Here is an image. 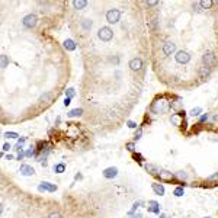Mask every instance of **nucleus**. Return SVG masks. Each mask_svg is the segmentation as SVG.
Segmentation results:
<instances>
[{
	"instance_id": "f8f14e48",
	"label": "nucleus",
	"mask_w": 218,
	"mask_h": 218,
	"mask_svg": "<svg viewBox=\"0 0 218 218\" xmlns=\"http://www.w3.org/2000/svg\"><path fill=\"white\" fill-rule=\"evenodd\" d=\"M164 103H166V102H164V99L156 100V102L151 105V111L154 112V114H157V112H159V109H166V108H164Z\"/></svg>"
},
{
	"instance_id": "79ce46f5",
	"label": "nucleus",
	"mask_w": 218,
	"mask_h": 218,
	"mask_svg": "<svg viewBox=\"0 0 218 218\" xmlns=\"http://www.w3.org/2000/svg\"><path fill=\"white\" fill-rule=\"evenodd\" d=\"M25 156H26V154H25V153L23 151H19V154H18V157H16V160H22V159H23V157H25Z\"/></svg>"
},
{
	"instance_id": "4c0bfd02",
	"label": "nucleus",
	"mask_w": 218,
	"mask_h": 218,
	"mask_svg": "<svg viewBox=\"0 0 218 218\" xmlns=\"http://www.w3.org/2000/svg\"><path fill=\"white\" fill-rule=\"evenodd\" d=\"M83 28L85 29L92 28V22H90V20H85V22H83Z\"/></svg>"
},
{
	"instance_id": "9b49d317",
	"label": "nucleus",
	"mask_w": 218,
	"mask_h": 218,
	"mask_svg": "<svg viewBox=\"0 0 218 218\" xmlns=\"http://www.w3.org/2000/svg\"><path fill=\"white\" fill-rule=\"evenodd\" d=\"M34 167L32 166H29V164H22L20 166V175H23V176H34Z\"/></svg>"
},
{
	"instance_id": "ea45409f",
	"label": "nucleus",
	"mask_w": 218,
	"mask_h": 218,
	"mask_svg": "<svg viewBox=\"0 0 218 218\" xmlns=\"http://www.w3.org/2000/svg\"><path fill=\"white\" fill-rule=\"evenodd\" d=\"M156 26H157V19H153L151 23H150V29H151V31H154V29H156Z\"/></svg>"
},
{
	"instance_id": "393cba45",
	"label": "nucleus",
	"mask_w": 218,
	"mask_h": 218,
	"mask_svg": "<svg viewBox=\"0 0 218 218\" xmlns=\"http://www.w3.org/2000/svg\"><path fill=\"white\" fill-rule=\"evenodd\" d=\"M170 119H172V122L175 124V125H180V115L179 114H173Z\"/></svg>"
},
{
	"instance_id": "7ed1b4c3",
	"label": "nucleus",
	"mask_w": 218,
	"mask_h": 218,
	"mask_svg": "<svg viewBox=\"0 0 218 218\" xmlns=\"http://www.w3.org/2000/svg\"><path fill=\"white\" fill-rule=\"evenodd\" d=\"M175 60H176L179 64H186V63H189L190 61V54L188 52V51H185V49H180V51L176 52Z\"/></svg>"
},
{
	"instance_id": "b1692460",
	"label": "nucleus",
	"mask_w": 218,
	"mask_h": 218,
	"mask_svg": "<svg viewBox=\"0 0 218 218\" xmlns=\"http://www.w3.org/2000/svg\"><path fill=\"white\" fill-rule=\"evenodd\" d=\"M209 73H211V70L208 67H202L201 68V79H205L207 76H209Z\"/></svg>"
},
{
	"instance_id": "6ab92c4d",
	"label": "nucleus",
	"mask_w": 218,
	"mask_h": 218,
	"mask_svg": "<svg viewBox=\"0 0 218 218\" xmlns=\"http://www.w3.org/2000/svg\"><path fill=\"white\" fill-rule=\"evenodd\" d=\"M173 195H175V196H183V195H185V189H183V186H178V188H175Z\"/></svg>"
},
{
	"instance_id": "4be33fe9",
	"label": "nucleus",
	"mask_w": 218,
	"mask_h": 218,
	"mask_svg": "<svg viewBox=\"0 0 218 218\" xmlns=\"http://www.w3.org/2000/svg\"><path fill=\"white\" fill-rule=\"evenodd\" d=\"M199 4H201V7H202V9H209V7L214 4V1H211V0H208V1L202 0V1H199Z\"/></svg>"
},
{
	"instance_id": "bb28decb",
	"label": "nucleus",
	"mask_w": 218,
	"mask_h": 218,
	"mask_svg": "<svg viewBox=\"0 0 218 218\" xmlns=\"http://www.w3.org/2000/svg\"><path fill=\"white\" fill-rule=\"evenodd\" d=\"M26 141V138L25 137H22V138H19L18 140V144H16V150L18 151H22V145H23V142Z\"/></svg>"
},
{
	"instance_id": "72a5a7b5",
	"label": "nucleus",
	"mask_w": 218,
	"mask_h": 218,
	"mask_svg": "<svg viewBox=\"0 0 218 218\" xmlns=\"http://www.w3.org/2000/svg\"><path fill=\"white\" fill-rule=\"evenodd\" d=\"M209 182V183H212V182H215V180H218V173H214V175H211L208 179H207Z\"/></svg>"
},
{
	"instance_id": "f03ea898",
	"label": "nucleus",
	"mask_w": 218,
	"mask_h": 218,
	"mask_svg": "<svg viewBox=\"0 0 218 218\" xmlns=\"http://www.w3.org/2000/svg\"><path fill=\"white\" fill-rule=\"evenodd\" d=\"M119 18H121V12L118 9H111L106 12V20L109 23H118Z\"/></svg>"
},
{
	"instance_id": "423d86ee",
	"label": "nucleus",
	"mask_w": 218,
	"mask_h": 218,
	"mask_svg": "<svg viewBox=\"0 0 218 218\" xmlns=\"http://www.w3.org/2000/svg\"><path fill=\"white\" fill-rule=\"evenodd\" d=\"M214 61H215V57H214V54L211 52V51H207L204 55H202V63H204V67H211L214 64Z\"/></svg>"
},
{
	"instance_id": "a18cd8bd",
	"label": "nucleus",
	"mask_w": 218,
	"mask_h": 218,
	"mask_svg": "<svg viewBox=\"0 0 218 218\" xmlns=\"http://www.w3.org/2000/svg\"><path fill=\"white\" fill-rule=\"evenodd\" d=\"M6 160H13V156H12V154H7V156H6Z\"/></svg>"
},
{
	"instance_id": "412c9836",
	"label": "nucleus",
	"mask_w": 218,
	"mask_h": 218,
	"mask_svg": "<svg viewBox=\"0 0 218 218\" xmlns=\"http://www.w3.org/2000/svg\"><path fill=\"white\" fill-rule=\"evenodd\" d=\"M147 170L150 172L151 175H157V176H159V172H160L154 164H147Z\"/></svg>"
},
{
	"instance_id": "c03bdc74",
	"label": "nucleus",
	"mask_w": 218,
	"mask_h": 218,
	"mask_svg": "<svg viewBox=\"0 0 218 218\" xmlns=\"http://www.w3.org/2000/svg\"><path fill=\"white\" fill-rule=\"evenodd\" d=\"M70 103H71V99H70V97H66V100H64V106H68Z\"/></svg>"
},
{
	"instance_id": "a878e982",
	"label": "nucleus",
	"mask_w": 218,
	"mask_h": 218,
	"mask_svg": "<svg viewBox=\"0 0 218 218\" xmlns=\"http://www.w3.org/2000/svg\"><path fill=\"white\" fill-rule=\"evenodd\" d=\"M51 99H52V95H51V93H45V95H42L41 97H39L41 102H49Z\"/></svg>"
},
{
	"instance_id": "de8ad7c7",
	"label": "nucleus",
	"mask_w": 218,
	"mask_h": 218,
	"mask_svg": "<svg viewBox=\"0 0 218 218\" xmlns=\"http://www.w3.org/2000/svg\"><path fill=\"white\" fill-rule=\"evenodd\" d=\"M205 218H211V217H205Z\"/></svg>"
},
{
	"instance_id": "58836bf2",
	"label": "nucleus",
	"mask_w": 218,
	"mask_h": 218,
	"mask_svg": "<svg viewBox=\"0 0 218 218\" xmlns=\"http://www.w3.org/2000/svg\"><path fill=\"white\" fill-rule=\"evenodd\" d=\"M6 66H7V58H6V55H1V67L4 68Z\"/></svg>"
},
{
	"instance_id": "5701e85b",
	"label": "nucleus",
	"mask_w": 218,
	"mask_h": 218,
	"mask_svg": "<svg viewBox=\"0 0 218 218\" xmlns=\"http://www.w3.org/2000/svg\"><path fill=\"white\" fill-rule=\"evenodd\" d=\"M141 205H142V201H137V202L133 205V208L130 209V212H128V214H130V215H133L134 212L137 211V208H138V207H141Z\"/></svg>"
},
{
	"instance_id": "0eeeda50",
	"label": "nucleus",
	"mask_w": 218,
	"mask_h": 218,
	"mask_svg": "<svg viewBox=\"0 0 218 218\" xmlns=\"http://www.w3.org/2000/svg\"><path fill=\"white\" fill-rule=\"evenodd\" d=\"M175 51H176V44H175V42L167 41V42L163 44V52H164L166 55H172Z\"/></svg>"
},
{
	"instance_id": "49530a36",
	"label": "nucleus",
	"mask_w": 218,
	"mask_h": 218,
	"mask_svg": "<svg viewBox=\"0 0 218 218\" xmlns=\"http://www.w3.org/2000/svg\"><path fill=\"white\" fill-rule=\"evenodd\" d=\"M160 218H167V217H166V214H160Z\"/></svg>"
},
{
	"instance_id": "2f4dec72",
	"label": "nucleus",
	"mask_w": 218,
	"mask_h": 218,
	"mask_svg": "<svg viewBox=\"0 0 218 218\" xmlns=\"http://www.w3.org/2000/svg\"><path fill=\"white\" fill-rule=\"evenodd\" d=\"M25 154H26V157H32V156L35 154V147H31L29 150H26V151H25Z\"/></svg>"
},
{
	"instance_id": "37998d69",
	"label": "nucleus",
	"mask_w": 218,
	"mask_h": 218,
	"mask_svg": "<svg viewBox=\"0 0 218 218\" xmlns=\"http://www.w3.org/2000/svg\"><path fill=\"white\" fill-rule=\"evenodd\" d=\"M145 4L147 6H156V4H159V1H145Z\"/></svg>"
},
{
	"instance_id": "9d476101",
	"label": "nucleus",
	"mask_w": 218,
	"mask_h": 218,
	"mask_svg": "<svg viewBox=\"0 0 218 218\" xmlns=\"http://www.w3.org/2000/svg\"><path fill=\"white\" fill-rule=\"evenodd\" d=\"M148 212H153V214H160V204L157 201H148Z\"/></svg>"
},
{
	"instance_id": "cd10ccee",
	"label": "nucleus",
	"mask_w": 218,
	"mask_h": 218,
	"mask_svg": "<svg viewBox=\"0 0 218 218\" xmlns=\"http://www.w3.org/2000/svg\"><path fill=\"white\" fill-rule=\"evenodd\" d=\"M74 95H76V90H74L73 87H68L66 90V97H70V99H71Z\"/></svg>"
},
{
	"instance_id": "2eb2a0df",
	"label": "nucleus",
	"mask_w": 218,
	"mask_h": 218,
	"mask_svg": "<svg viewBox=\"0 0 218 218\" xmlns=\"http://www.w3.org/2000/svg\"><path fill=\"white\" fill-rule=\"evenodd\" d=\"M64 48H66L67 51H74L76 49V42L73 39H66L64 41Z\"/></svg>"
},
{
	"instance_id": "f704fd0d",
	"label": "nucleus",
	"mask_w": 218,
	"mask_h": 218,
	"mask_svg": "<svg viewBox=\"0 0 218 218\" xmlns=\"http://www.w3.org/2000/svg\"><path fill=\"white\" fill-rule=\"evenodd\" d=\"M130 151H134L135 150V142H127V145H125Z\"/></svg>"
},
{
	"instance_id": "a19ab883",
	"label": "nucleus",
	"mask_w": 218,
	"mask_h": 218,
	"mask_svg": "<svg viewBox=\"0 0 218 218\" xmlns=\"http://www.w3.org/2000/svg\"><path fill=\"white\" fill-rule=\"evenodd\" d=\"M10 148H12V145L6 142V144H3V148H1V150H3V151H9Z\"/></svg>"
},
{
	"instance_id": "20e7f679",
	"label": "nucleus",
	"mask_w": 218,
	"mask_h": 218,
	"mask_svg": "<svg viewBox=\"0 0 218 218\" xmlns=\"http://www.w3.org/2000/svg\"><path fill=\"white\" fill-rule=\"evenodd\" d=\"M37 22H38L37 15L29 13V15H26V16L23 18V26H26V28H34V26L37 25Z\"/></svg>"
},
{
	"instance_id": "aec40b11",
	"label": "nucleus",
	"mask_w": 218,
	"mask_h": 218,
	"mask_svg": "<svg viewBox=\"0 0 218 218\" xmlns=\"http://www.w3.org/2000/svg\"><path fill=\"white\" fill-rule=\"evenodd\" d=\"M201 114H202V108H199V106L193 108V109L189 112V115H190V116H193V118H195V116H199Z\"/></svg>"
},
{
	"instance_id": "a211bd4d",
	"label": "nucleus",
	"mask_w": 218,
	"mask_h": 218,
	"mask_svg": "<svg viewBox=\"0 0 218 218\" xmlns=\"http://www.w3.org/2000/svg\"><path fill=\"white\" fill-rule=\"evenodd\" d=\"M73 6L76 9H85L86 6H87V1L86 0H74L73 1Z\"/></svg>"
},
{
	"instance_id": "c756f323",
	"label": "nucleus",
	"mask_w": 218,
	"mask_h": 218,
	"mask_svg": "<svg viewBox=\"0 0 218 218\" xmlns=\"http://www.w3.org/2000/svg\"><path fill=\"white\" fill-rule=\"evenodd\" d=\"M4 137H6V138H18L19 134L13 133V131H7V133H4Z\"/></svg>"
},
{
	"instance_id": "4468645a",
	"label": "nucleus",
	"mask_w": 218,
	"mask_h": 218,
	"mask_svg": "<svg viewBox=\"0 0 218 218\" xmlns=\"http://www.w3.org/2000/svg\"><path fill=\"white\" fill-rule=\"evenodd\" d=\"M159 178H160V180H172L175 178V175L169 170H160L159 172Z\"/></svg>"
},
{
	"instance_id": "ddd939ff",
	"label": "nucleus",
	"mask_w": 218,
	"mask_h": 218,
	"mask_svg": "<svg viewBox=\"0 0 218 218\" xmlns=\"http://www.w3.org/2000/svg\"><path fill=\"white\" fill-rule=\"evenodd\" d=\"M151 188H153V190H154V193L156 195H164L166 193V189H164V186L161 185V183H153L151 185Z\"/></svg>"
},
{
	"instance_id": "e433bc0d",
	"label": "nucleus",
	"mask_w": 218,
	"mask_h": 218,
	"mask_svg": "<svg viewBox=\"0 0 218 218\" xmlns=\"http://www.w3.org/2000/svg\"><path fill=\"white\" fill-rule=\"evenodd\" d=\"M48 218H61V214H60V212H51V214L48 215Z\"/></svg>"
},
{
	"instance_id": "1a4fd4ad",
	"label": "nucleus",
	"mask_w": 218,
	"mask_h": 218,
	"mask_svg": "<svg viewBox=\"0 0 218 218\" xmlns=\"http://www.w3.org/2000/svg\"><path fill=\"white\" fill-rule=\"evenodd\" d=\"M103 176L106 179H114V178L118 176V169L114 167V166H112V167H108V169L103 170Z\"/></svg>"
},
{
	"instance_id": "39448f33",
	"label": "nucleus",
	"mask_w": 218,
	"mask_h": 218,
	"mask_svg": "<svg viewBox=\"0 0 218 218\" xmlns=\"http://www.w3.org/2000/svg\"><path fill=\"white\" fill-rule=\"evenodd\" d=\"M38 190L39 192H55L57 190V185L49 183V182H41L38 185Z\"/></svg>"
},
{
	"instance_id": "f3484780",
	"label": "nucleus",
	"mask_w": 218,
	"mask_h": 218,
	"mask_svg": "<svg viewBox=\"0 0 218 218\" xmlns=\"http://www.w3.org/2000/svg\"><path fill=\"white\" fill-rule=\"evenodd\" d=\"M82 114H83V109H82V108H76V109H71L67 115H68L70 118H76V116H80Z\"/></svg>"
},
{
	"instance_id": "7c9ffc66",
	"label": "nucleus",
	"mask_w": 218,
	"mask_h": 218,
	"mask_svg": "<svg viewBox=\"0 0 218 218\" xmlns=\"http://www.w3.org/2000/svg\"><path fill=\"white\" fill-rule=\"evenodd\" d=\"M175 176H176L178 179H180V180H185V179H186V173H185V172H178Z\"/></svg>"
},
{
	"instance_id": "6e6552de",
	"label": "nucleus",
	"mask_w": 218,
	"mask_h": 218,
	"mask_svg": "<svg viewBox=\"0 0 218 218\" xmlns=\"http://www.w3.org/2000/svg\"><path fill=\"white\" fill-rule=\"evenodd\" d=\"M130 68L133 70V71H138V70H141L142 68V60L138 57L133 58L131 61H130Z\"/></svg>"
},
{
	"instance_id": "dca6fc26",
	"label": "nucleus",
	"mask_w": 218,
	"mask_h": 218,
	"mask_svg": "<svg viewBox=\"0 0 218 218\" xmlns=\"http://www.w3.org/2000/svg\"><path fill=\"white\" fill-rule=\"evenodd\" d=\"M54 172L58 173V175L64 173V172H66V164H64V163H57V164H54Z\"/></svg>"
},
{
	"instance_id": "c9c22d12",
	"label": "nucleus",
	"mask_w": 218,
	"mask_h": 218,
	"mask_svg": "<svg viewBox=\"0 0 218 218\" xmlns=\"http://www.w3.org/2000/svg\"><path fill=\"white\" fill-rule=\"evenodd\" d=\"M127 125H128L130 128H133V130H137V122H134V121H128Z\"/></svg>"
},
{
	"instance_id": "f257e3e1",
	"label": "nucleus",
	"mask_w": 218,
	"mask_h": 218,
	"mask_svg": "<svg viewBox=\"0 0 218 218\" xmlns=\"http://www.w3.org/2000/svg\"><path fill=\"white\" fill-rule=\"evenodd\" d=\"M97 37H99V39H102L103 42H108V41H111L112 37H114V31L111 28H108V26H102V28L97 31Z\"/></svg>"
},
{
	"instance_id": "c85d7f7f",
	"label": "nucleus",
	"mask_w": 218,
	"mask_h": 218,
	"mask_svg": "<svg viewBox=\"0 0 218 218\" xmlns=\"http://www.w3.org/2000/svg\"><path fill=\"white\" fill-rule=\"evenodd\" d=\"M141 137H142V128H141V127H138V128H137V131H135V135H134V140L137 141V140H140Z\"/></svg>"
},
{
	"instance_id": "473e14b6",
	"label": "nucleus",
	"mask_w": 218,
	"mask_h": 218,
	"mask_svg": "<svg viewBox=\"0 0 218 218\" xmlns=\"http://www.w3.org/2000/svg\"><path fill=\"white\" fill-rule=\"evenodd\" d=\"M208 119H209V115H208V114H204V115H202V116H201V118H199V124H204V122H207Z\"/></svg>"
}]
</instances>
